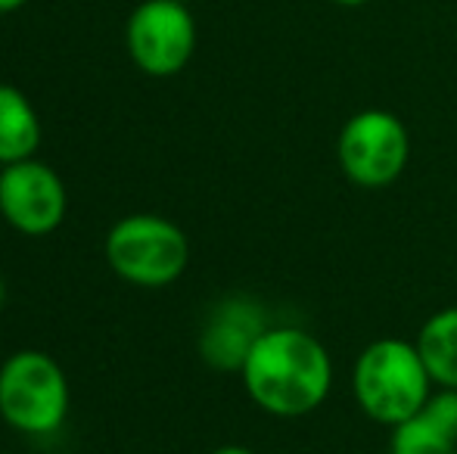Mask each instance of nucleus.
<instances>
[{
	"mask_svg": "<svg viewBox=\"0 0 457 454\" xmlns=\"http://www.w3.org/2000/svg\"><path fill=\"white\" fill-rule=\"evenodd\" d=\"M240 380L255 408L280 420L314 414L333 389L327 345L302 327H268L249 349Z\"/></svg>",
	"mask_w": 457,
	"mask_h": 454,
	"instance_id": "nucleus-1",
	"label": "nucleus"
},
{
	"mask_svg": "<svg viewBox=\"0 0 457 454\" xmlns=\"http://www.w3.org/2000/svg\"><path fill=\"white\" fill-rule=\"evenodd\" d=\"M436 383L420 358L417 343L402 336H379L367 343L352 367L355 405L379 426H398L417 417L433 395Z\"/></svg>",
	"mask_w": 457,
	"mask_h": 454,
	"instance_id": "nucleus-2",
	"label": "nucleus"
},
{
	"mask_svg": "<svg viewBox=\"0 0 457 454\" xmlns=\"http://www.w3.org/2000/svg\"><path fill=\"white\" fill-rule=\"evenodd\" d=\"M103 255L112 274L140 290H162L184 277L190 265V240L175 221L137 212L119 219L106 234Z\"/></svg>",
	"mask_w": 457,
	"mask_h": 454,
	"instance_id": "nucleus-3",
	"label": "nucleus"
},
{
	"mask_svg": "<svg viewBox=\"0 0 457 454\" xmlns=\"http://www.w3.org/2000/svg\"><path fill=\"white\" fill-rule=\"evenodd\" d=\"M66 370L41 349H19L0 364V417L25 436H54L69 417Z\"/></svg>",
	"mask_w": 457,
	"mask_h": 454,
	"instance_id": "nucleus-4",
	"label": "nucleus"
},
{
	"mask_svg": "<svg viewBox=\"0 0 457 454\" xmlns=\"http://www.w3.org/2000/svg\"><path fill=\"white\" fill-rule=\"evenodd\" d=\"M337 159L345 181L355 187H392L411 162L408 125L389 110L355 112L339 131Z\"/></svg>",
	"mask_w": 457,
	"mask_h": 454,
	"instance_id": "nucleus-5",
	"label": "nucleus"
},
{
	"mask_svg": "<svg viewBox=\"0 0 457 454\" xmlns=\"http://www.w3.org/2000/svg\"><path fill=\"white\" fill-rule=\"evenodd\" d=\"M125 44L140 72L171 78L196 54V19L181 0H144L128 16Z\"/></svg>",
	"mask_w": 457,
	"mask_h": 454,
	"instance_id": "nucleus-6",
	"label": "nucleus"
},
{
	"mask_svg": "<svg viewBox=\"0 0 457 454\" xmlns=\"http://www.w3.org/2000/svg\"><path fill=\"white\" fill-rule=\"evenodd\" d=\"M69 190L41 159H22L0 169V215L16 234L47 236L66 221Z\"/></svg>",
	"mask_w": 457,
	"mask_h": 454,
	"instance_id": "nucleus-7",
	"label": "nucleus"
},
{
	"mask_svg": "<svg viewBox=\"0 0 457 454\" xmlns=\"http://www.w3.org/2000/svg\"><path fill=\"white\" fill-rule=\"evenodd\" d=\"M271 324L265 321L262 309L253 299H224L199 334V355L215 370H237L240 374L249 349L255 345Z\"/></svg>",
	"mask_w": 457,
	"mask_h": 454,
	"instance_id": "nucleus-8",
	"label": "nucleus"
},
{
	"mask_svg": "<svg viewBox=\"0 0 457 454\" xmlns=\"http://www.w3.org/2000/svg\"><path fill=\"white\" fill-rule=\"evenodd\" d=\"M41 140L44 128L31 100L16 85H0V169L35 159Z\"/></svg>",
	"mask_w": 457,
	"mask_h": 454,
	"instance_id": "nucleus-9",
	"label": "nucleus"
},
{
	"mask_svg": "<svg viewBox=\"0 0 457 454\" xmlns=\"http://www.w3.org/2000/svg\"><path fill=\"white\" fill-rule=\"evenodd\" d=\"M414 343L436 386L457 389V305L429 315Z\"/></svg>",
	"mask_w": 457,
	"mask_h": 454,
	"instance_id": "nucleus-10",
	"label": "nucleus"
},
{
	"mask_svg": "<svg viewBox=\"0 0 457 454\" xmlns=\"http://www.w3.org/2000/svg\"><path fill=\"white\" fill-rule=\"evenodd\" d=\"M389 454H457V442L452 436L429 424L423 414L392 426Z\"/></svg>",
	"mask_w": 457,
	"mask_h": 454,
	"instance_id": "nucleus-11",
	"label": "nucleus"
},
{
	"mask_svg": "<svg viewBox=\"0 0 457 454\" xmlns=\"http://www.w3.org/2000/svg\"><path fill=\"white\" fill-rule=\"evenodd\" d=\"M423 417L433 426H439L445 436H452L457 442V389L452 386H436L433 395L423 405Z\"/></svg>",
	"mask_w": 457,
	"mask_h": 454,
	"instance_id": "nucleus-12",
	"label": "nucleus"
},
{
	"mask_svg": "<svg viewBox=\"0 0 457 454\" xmlns=\"http://www.w3.org/2000/svg\"><path fill=\"white\" fill-rule=\"evenodd\" d=\"M212 454H259V451L246 449V445H221V449H215Z\"/></svg>",
	"mask_w": 457,
	"mask_h": 454,
	"instance_id": "nucleus-13",
	"label": "nucleus"
},
{
	"mask_svg": "<svg viewBox=\"0 0 457 454\" xmlns=\"http://www.w3.org/2000/svg\"><path fill=\"white\" fill-rule=\"evenodd\" d=\"M25 4H29V0H0V12H16V10H22Z\"/></svg>",
	"mask_w": 457,
	"mask_h": 454,
	"instance_id": "nucleus-14",
	"label": "nucleus"
},
{
	"mask_svg": "<svg viewBox=\"0 0 457 454\" xmlns=\"http://www.w3.org/2000/svg\"><path fill=\"white\" fill-rule=\"evenodd\" d=\"M333 4H339V6H364V4H370V0H333Z\"/></svg>",
	"mask_w": 457,
	"mask_h": 454,
	"instance_id": "nucleus-15",
	"label": "nucleus"
},
{
	"mask_svg": "<svg viewBox=\"0 0 457 454\" xmlns=\"http://www.w3.org/2000/svg\"><path fill=\"white\" fill-rule=\"evenodd\" d=\"M4 299H6V284H4V274H0V309H4Z\"/></svg>",
	"mask_w": 457,
	"mask_h": 454,
	"instance_id": "nucleus-16",
	"label": "nucleus"
}]
</instances>
